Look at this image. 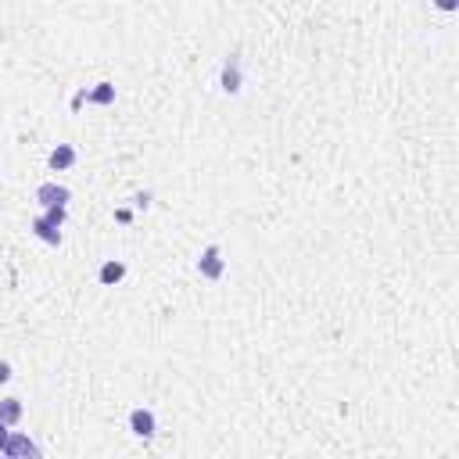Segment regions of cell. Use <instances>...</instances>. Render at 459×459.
Returning <instances> with one entry per match:
<instances>
[{"label": "cell", "mask_w": 459, "mask_h": 459, "mask_svg": "<svg viewBox=\"0 0 459 459\" xmlns=\"http://www.w3.org/2000/svg\"><path fill=\"white\" fill-rule=\"evenodd\" d=\"M43 216H47V219H51V223H58V226H61V223H65V219H68V212H65V205H51V209H47V212H43Z\"/></svg>", "instance_id": "cell-11"}, {"label": "cell", "mask_w": 459, "mask_h": 459, "mask_svg": "<svg viewBox=\"0 0 459 459\" xmlns=\"http://www.w3.org/2000/svg\"><path fill=\"white\" fill-rule=\"evenodd\" d=\"M4 455H11V459L40 455V445H36L33 438H26V434H11V438H8V445H4Z\"/></svg>", "instance_id": "cell-4"}, {"label": "cell", "mask_w": 459, "mask_h": 459, "mask_svg": "<svg viewBox=\"0 0 459 459\" xmlns=\"http://www.w3.org/2000/svg\"><path fill=\"white\" fill-rule=\"evenodd\" d=\"M122 277H126V262H119V258H108V262L101 265V273H97V280H101L105 287H115Z\"/></svg>", "instance_id": "cell-7"}, {"label": "cell", "mask_w": 459, "mask_h": 459, "mask_svg": "<svg viewBox=\"0 0 459 459\" xmlns=\"http://www.w3.org/2000/svg\"><path fill=\"white\" fill-rule=\"evenodd\" d=\"M223 90L226 94H237L241 90V65H237V54L226 61V68H223Z\"/></svg>", "instance_id": "cell-9"}, {"label": "cell", "mask_w": 459, "mask_h": 459, "mask_svg": "<svg viewBox=\"0 0 459 459\" xmlns=\"http://www.w3.org/2000/svg\"><path fill=\"white\" fill-rule=\"evenodd\" d=\"M22 413H26L22 399H0V423H8V427H15V423L22 420Z\"/></svg>", "instance_id": "cell-8"}, {"label": "cell", "mask_w": 459, "mask_h": 459, "mask_svg": "<svg viewBox=\"0 0 459 459\" xmlns=\"http://www.w3.org/2000/svg\"><path fill=\"white\" fill-rule=\"evenodd\" d=\"M86 101H94V105H112V101H115V86H112V83H97V86L86 94Z\"/></svg>", "instance_id": "cell-10"}, {"label": "cell", "mask_w": 459, "mask_h": 459, "mask_svg": "<svg viewBox=\"0 0 459 459\" xmlns=\"http://www.w3.org/2000/svg\"><path fill=\"white\" fill-rule=\"evenodd\" d=\"M68 198H72V191L61 187V183H40V187H36V201H40L43 209H51V205H68Z\"/></svg>", "instance_id": "cell-2"}, {"label": "cell", "mask_w": 459, "mask_h": 459, "mask_svg": "<svg viewBox=\"0 0 459 459\" xmlns=\"http://www.w3.org/2000/svg\"><path fill=\"white\" fill-rule=\"evenodd\" d=\"M8 381H11V362L0 359V384H8Z\"/></svg>", "instance_id": "cell-12"}, {"label": "cell", "mask_w": 459, "mask_h": 459, "mask_svg": "<svg viewBox=\"0 0 459 459\" xmlns=\"http://www.w3.org/2000/svg\"><path fill=\"white\" fill-rule=\"evenodd\" d=\"M198 273L205 280H223V273H226V258H223V251L216 248V244H209L205 251H201V258H198Z\"/></svg>", "instance_id": "cell-1"}, {"label": "cell", "mask_w": 459, "mask_h": 459, "mask_svg": "<svg viewBox=\"0 0 459 459\" xmlns=\"http://www.w3.org/2000/svg\"><path fill=\"white\" fill-rule=\"evenodd\" d=\"M47 162H51V169H54V172H65V169H72V165H75V147H72V144H58V147L51 151V158H47Z\"/></svg>", "instance_id": "cell-6"}, {"label": "cell", "mask_w": 459, "mask_h": 459, "mask_svg": "<svg viewBox=\"0 0 459 459\" xmlns=\"http://www.w3.org/2000/svg\"><path fill=\"white\" fill-rule=\"evenodd\" d=\"M8 438H11V431H8V423H0V452H4V445H8Z\"/></svg>", "instance_id": "cell-14"}, {"label": "cell", "mask_w": 459, "mask_h": 459, "mask_svg": "<svg viewBox=\"0 0 459 459\" xmlns=\"http://www.w3.org/2000/svg\"><path fill=\"white\" fill-rule=\"evenodd\" d=\"M33 233H36L43 244H54V248L61 244V226H58V223H51L47 216H36V219H33Z\"/></svg>", "instance_id": "cell-5"}, {"label": "cell", "mask_w": 459, "mask_h": 459, "mask_svg": "<svg viewBox=\"0 0 459 459\" xmlns=\"http://www.w3.org/2000/svg\"><path fill=\"white\" fill-rule=\"evenodd\" d=\"M434 4H438L441 11H455V8H459V0H434Z\"/></svg>", "instance_id": "cell-13"}, {"label": "cell", "mask_w": 459, "mask_h": 459, "mask_svg": "<svg viewBox=\"0 0 459 459\" xmlns=\"http://www.w3.org/2000/svg\"><path fill=\"white\" fill-rule=\"evenodd\" d=\"M130 431L137 434V438H154V431H158V420H154V413L151 409H133L130 413Z\"/></svg>", "instance_id": "cell-3"}]
</instances>
